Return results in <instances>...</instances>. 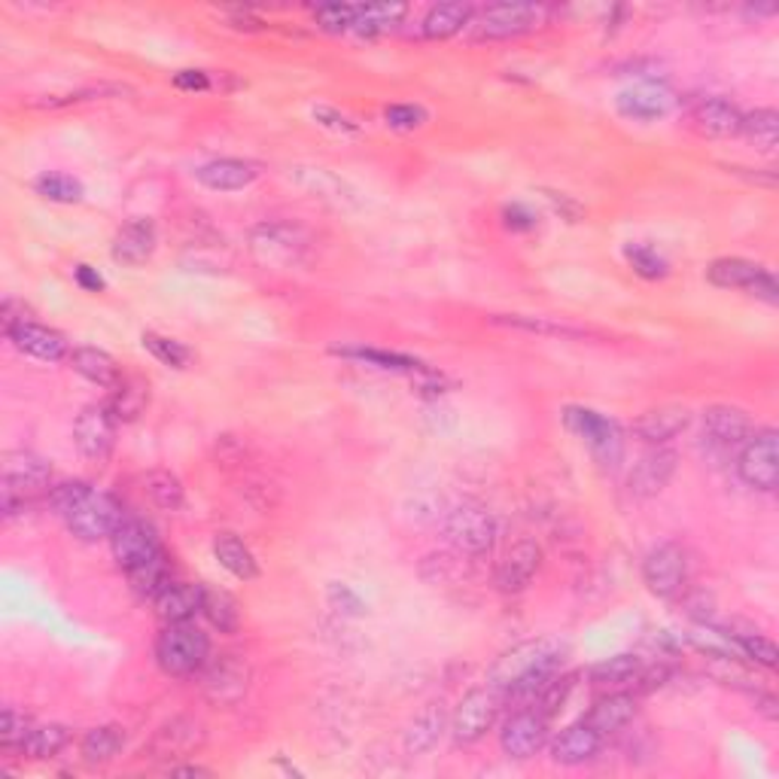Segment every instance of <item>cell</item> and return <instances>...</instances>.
<instances>
[{
  "label": "cell",
  "instance_id": "1",
  "mask_svg": "<svg viewBox=\"0 0 779 779\" xmlns=\"http://www.w3.org/2000/svg\"><path fill=\"white\" fill-rule=\"evenodd\" d=\"M564 661H567V646L560 639H527L496 658L487 673V685L503 697L524 700L530 707L539 692L545 688V682L560 673Z\"/></svg>",
  "mask_w": 779,
  "mask_h": 779
},
{
  "label": "cell",
  "instance_id": "2",
  "mask_svg": "<svg viewBox=\"0 0 779 779\" xmlns=\"http://www.w3.org/2000/svg\"><path fill=\"white\" fill-rule=\"evenodd\" d=\"M49 506L80 542H101L122 524V506L88 482H58L49 491Z\"/></svg>",
  "mask_w": 779,
  "mask_h": 779
},
{
  "label": "cell",
  "instance_id": "3",
  "mask_svg": "<svg viewBox=\"0 0 779 779\" xmlns=\"http://www.w3.org/2000/svg\"><path fill=\"white\" fill-rule=\"evenodd\" d=\"M52 467L34 451H13L3 460V475H0V511L10 521L25 511L52 491Z\"/></svg>",
  "mask_w": 779,
  "mask_h": 779
},
{
  "label": "cell",
  "instance_id": "4",
  "mask_svg": "<svg viewBox=\"0 0 779 779\" xmlns=\"http://www.w3.org/2000/svg\"><path fill=\"white\" fill-rule=\"evenodd\" d=\"M441 530L453 548L467 557H484L494 552L499 524H496L494 511L487 509L479 499H460L451 509L445 511Z\"/></svg>",
  "mask_w": 779,
  "mask_h": 779
},
{
  "label": "cell",
  "instance_id": "5",
  "mask_svg": "<svg viewBox=\"0 0 779 779\" xmlns=\"http://www.w3.org/2000/svg\"><path fill=\"white\" fill-rule=\"evenodd\" d=\"M156 661L168 676L177 680L199 676L201 666L211 661V639L192 622L165 624V630L156 639Z\"/></svg>",
  "mask_w": 779,
  "mask_h": 779
},
{
  "label": "cell",
  "instance_id": "6",
  "mask_svg": "<svg viewBox=\"0 0 779 779\" xmlns=\"http://www.w3.org/2000/svg\"><path fill=\"white\" fill-rule=\"evenodd\" d=\"M564 424H567L573 436H579L585 441V448L591 451L597 467L606 469V472L622 467L624 433L618 421H612V417L594 409H585V405H567L564 409Z\"/></svg>",
  "mask_w": 779,
  "mask_h": 779
},
{
  "label": "cell",
  "instance_id": "7",
  "mask_svg": "<svg viewBox=\"0 0 779 779\" xmlns=\"http://www.w3.org/2000/svg\"><path fill=\"white\" fill-rule=\"evenodd\" d=\"M305 250H308V235L296 223L269 220V223H259L250 232V253L259 265L290 269V265L302 262Z\"/></svg>",
  "mask_w": 779,
  "mask_h": 779
},
{
  "label": "cell",
  "instance_id": "8",
  "mask_svg": "<svg viewBox=\"0 0 779 779\" xmlns=\"http://www.w3.org/2000/svg\"><path fill=\"white\" fill-rule=\"evenodd\" d=\"M201 692L216 707H238L253 682V670L241 654H216L201 666Z\"/></svg>",
  "mask_w": 779,
  "mask_h": 779
},
{
  "label": "cell",
  "instance_id": "9",
  "mask_svg": "<svg viewBox=\"0 0 779 779\" xmlns=\"http://www.w3.org/2000/svg\"><path fill=\"white\" fill-rule=\"evenodd\" d=\"M740 482L755 491H777L779 484V433L774 426L755 429L740 445L737 453Z\"/></svg>",
  "mask_w": 779,
  "mask_h": 779
},
{
  "label": "cell",
  "instance_id": "10",
  "mask_svg": "<svg viewBox=\"0 0 779 779\" xmlns=\"http://www.w3.org/2000/svg\"><path fill=\"white\" fill-rule=\"evenodd\" d=\"M642 581L654 597L673 600L688 585V554L680 542H661L642 560Z\"/></svg>",
  "mask_w": 779,
  "mask_h": 779
},
{
  "label": "cell",
  "instance_id": "11",
  "mask_svg": "<svg viewBox=\"0 0 779 779\" xmlns=\"http://www.w3.org/2000/svg\"><path fill=\"white\" fill-rule=\"evenodd\" d=\"M506 697L499 695L496 688L484 685V688H472L451 716V734L457 743L463 746H472L491 731L496 724V716H499V707H503Z\"/></svg>",
  "mask_w": 779,
  "mask_h": 779
},
{
  "label": "cell",
  "instance_id": "12",
  "mask_svg": "<svg viewBox=\"0 0 779 779\" xmlns=\"http://www.w3.org/2000/svg\"><path fill=\"white\" fill-rule=\"evenodd\" d=\"M204 740H208V731L199 719L174 716L168 722L158 724L156 734L143 746V755L153 758V762H177V758L196 755L204 746Z\"/></svg>",
  "mask_w": 779,
  "mask_h": 779
},
{
  "label": "cell",
  "instance_id": "13",
  "mask_svg": "<svg viewBox=\"0 0 779 779\" xmlns=\"http://www.w3.org/2000/svg\"><path fill=\"white\" fill-rule=\"evenodd\" d=\"M542 10L533 3H494L484 7L475 19V37L479 40H511L536 28Z\"/></svg>",
  "mask_w": 779,
  "mask_h": 779
},
{
  "label": "cell",
  "instance_id": "14",
  "mask_svg": "<svg viewBox=\"0 0 779 779\" xmlns=\"http://www.w3.org/2000/svg\"><path fill=\"white\" fill-rule=\"evenodd\" d=\"M116 421L107 405H85L73 421V445L85 460H107L116 445Z\"/></svg>",
  "mask_w": 779,
  "mask_h": 779
},
{
  "label": "cell",
  "instance_id": "15",
  "mask_svg": "<svg viewBox=\"0 0 779 779\" xmlns=\"http://www.w3.org/2000/svg\"><path fill=\"white\" fill-rule=\"evenodd\" d=\"M545 740H548V719L533 707L511 712L503 724V731H499V746L515 762L533 758L545 746Z\"/></svg>",
  "mask_w": 779,
  "mask_h": 779
},
{
  "label": "cell",
  "instance_id": "16",
  "mask_svg": "<svg viewBox=\"0 0 779 779\" xmlns=\"http://www.w3.org/2000/svg\"><path fill=\"white\" fill-rule=\"evenodd\" d=\"M673 107H676V92L666 83H654V80H642V83L637 85H627L624 92H618V98H615V110H618L624 119H634V122L664 119Z\"/></svg>",
  "mask_w": 779,
  "mask_h": 779
},
{
  "label": "cell",
  "instance_id": "17",
  "mask_svg": "<svg viewBox=\"0 0 779 779\" xmlns=\"http://www.w3.org/2000/svg\"><path fill=\"white\" fill-rule=\"evenodd\" d=\"M110 552L114 560L119 564V569H134L146 564L150 557H156L162 552L158 536L153 527L141 521V518H122V524L116 527L114 536H110Z\"/></svg>",
  "mask_w": 779,
  "mask_h": 779
},
{
  "label": "cell",
  "instance_id": "18",
  "mask_svg": "<svg viewBox=\"0 0 779 779\" xmlns=\"http://www.w3.org/2000/svg\"><path fill=\"white\" fill-rule=\"evenodd\" d=\"M700 426H704V439L712 448L719 451H731V448H740L743 441L750 439L755 433V424L752 417L737 405H709L700 414Z\"/></svg>",
  "mask_w": 779,
  "mask_h": 779
},
{
  "label": "cell",
  "instance_id": "19",
  "mask_svg": "<svg viewBox=\"0 0 779 779\" xmlns=\"http://www.w3.org/2000/svg\"><path fill=\"white\" fill-rule=\"evenodd\" d=\"M676 463H680L676 451H670L664 445H652V448L634 463V469H630L627 491L637 496V499L658 496L666 484H670V479L676 475Z\"/></svg>",
  "mask_w": 779,
  "mask_h": 779
},
{
  "label": "cell",
  "instance_id": "20",
  "mask_svg": "<svg viewBox=\"0 0 779 779\" xmlns=\"http://www.w3.org/2000/svg\"><path fill=\"white\" fill-rule=\"evenodd\" d=\"M539 567H542V548H539V542L521 539V542H515L509 552L503 554V560L496 564V588H499L503 594H518V591H524L527 585L536 579Z\"/></svg>",
  "mask_w": 779,
  "mask_h": 779
},
{
  "label": "cell",
  "instance_id": "21",
  "mask_svg": "<svg viewBox=\"0 0 779 779\" xmlns=\"http://www.w3.org/2000/svg\"><path fill=\"white\" fill-rule=\"evenodd\" d=\"M7 339L13 341V347L19 354L31 356V359H40V363H61V359H71V344L68 339L56 332V329L43 327V323H22L15 327Z\"/></svg>",
  "mask_w": 779,
  "mask_h": 779
},
{
  "label": "cell",
  "instance_id": "22",
  "mask_svg": "<svg viewBox=\"0 0 779 779\" xmlns=\"http://www.w3.org/2000/svg\"><path fill=\"white\" fill-rule=\"evenodd\" d=\"M692 126L707 138H737L743 126V110L722 95H709L692 104Z\"/></svg>",
  "mask_w": 779,
  "mask_h": 779
},
{
  "label": "cell",
  "instance_id": "23",
  "mask_svg": "<svg viewBox=\"0 0 779 779\" xmlns=\"http://www.w3.org/2000/svg\"><path fill=\"white\" fill-rule=\"evenodd\" d=\"M688 424H692V411L685 405H658V409L642 411L630 424V433L646 445H666L670 439H676L682 429H688Z\"/></svg>",
  "mask_w": 779,
  "mask_h": 779
},
{
  "label": "cell",
  "instance_id": "24",
  "mask_svg": "<svg viewBox=\"0 0 779 779\" xmlns=\"http://www.w3.org/2000/svg\"><path fill=\"white\" fill-rule=\"evenodd\" d=\"M262 168L250 158H213L196 168V180L213 192H238L259 180Z\"/></svg>",
  "mask_w": 779,
  "mask_h": 779
},
{
  "label": "cell",
  "instance_id": "25",
  "mask_svg": "<svg viewBox=\"0 0 779 779\" xmlns=\"http://www.w3.org/2000/svg\"><path fill=\"white\" fill-rule=\"evenodd\" d=\"M110 253L119 265H128V269L146 265L156 253V226L150 220H131L114 235Z\"/></svg>",
  "mask_w": 779,
  "mask_h": 779
},
{
  "label": "cell",
  "instance_id": "26",
  "mask_svg": "<svg viewBox=\"0 0 779 779\" xmlns=\"http://www.w3.org/2000/svg\"><path fill=\"white\" fill-rule=\"evenodd\" d=\"M603 743H606V737L597 734L594 728L581 719V722L569 724L557 734V740L552 743V758L564 767H579L585 762H591L597 752L603 750Z\"/></svg>",
  "mask_w": 779,
  "mask_h": 779
},
{
  "label": "cell",
  "instance_id": "27",
  "mask_svg": "<svg viewBox=\"0 0 779 779\" xmlns=\"http://www.w3.org/2000/svg\"><path fill=\"white\" fill-rule=\"evenodd\" d=\"M637 716V695L634 692H610V695L597 697V704L588 709L585 722L594 728L597 734L610 740L612 734H618L622 728L634 722Z\"/></svg>",
  "mask_w": 779,
  "mask_h": 779
},
{
  "label": "cell",
  "instance_id": "28",
  "mask_svg": "<svg viewBox=\"0 0 779 779\" xmlns=\"http://www.w3.org/2000/svg\"><path fill=\"white\" fill-rule=\"evenodd\" d=\"M448 724H451L448 709L441 707V704H429L424 712H417V716L411 719L405 734H402V750H405V755H426L429 750H436L439 740L445 737V731H448Z\"/></svg>",
  "mask_w": 779,
  "mask_h": 779
},
{
  "label": "cell",
  "instance_id": "29",
  "mask_svg": "<svg viewBox=\"0 0 779 779\" xmlns=\"http://www.w3.org/2000/svg\"><path fill=\"white\" fill-rule=\"evenodd\" d=\"M201 600H204V588L201 585L170 581L168 588L153 600V606H156V615L162 624H184L199 615Z\"/></svg>",
  "mask_w": 779,
  "mask_h": 779
},
{
  "label": "cell",
  "instance_id": "30",
  "mask_svg": "<svg viewBox=\"0 0 779 779\" xmlns=\"http://www.w3.org/2000/svg\"><path fill=\"white\" fill-rule=\"evenodd\" d=\"M765 271L767 269H762L758 262L740 259V256H724V259L709 262L707 281L712 286H722V290H743V293H750Z\"/></svg>",
  "mask_w": 779,
  "mask_h": 779
},
{
  "label": "cell",
  "instance_id": "31",
  "mask_svg": "<svg viewBox=\"0 0 779 779\" xmlns=\"http://www.w3.org/2000/svg\"><path fill=\"white\" fill-rule=\"evenodd\" d=\"M213 557L235 579L253 581L259 576V564H256L253 552L235 533H216V539H213Z\"/></svg>",
  "mask_w": 779,
  "mask_h": 779
},
{
  "label": "cell",
  "instance_id": "32",
  "mask_svg": "<svg viewBox=\"0 0 779 779\" xmlns=\"http://www.w3.org/2000/svg\"><path fill=\"white\" fill-rule=\"evenodd\" d=\"M71 366L73 371L83 375L85 381L107 387V390H114L116 383L122 381L119 363L107 351H98V347H76L71 354Z\"/></svg>",
  "mask_w": 779,
  "mask_h": 779
},
{
  "label": "cell",
  "instance_id": "33",
  "mask_svg": "<svg viewBox=\"0 0 779 779\" xmlns=\"http://www.w3.org/2000/svg\"><path fill=\"white\" fill-rule=\"evenodd\" d=\"M146 405H150V383L138 378V375L122 378V381L116 383L114 393H110V402H107V409H110V414H114L119 424L138 421Z\"/></svg>",
  "mask_w": 779,
  "mask_h": 779
},
{
  "label": "cell",
  "instance_id": "34",
  "mask_svg": "<svg viewBox=\"0 0 779 779\" xmlns=\"http://www.w3.org/2000/svg\"><path fill=\"white\" fill-rule=\"evenodd\" d=\"M472 19V7L469 3H439L424 15L421 22V37L424 40H448L453 34L467 28Z\"/></svg>",
  "mask_w": 779,
  "mask_h": 779
},
{
  "label": "cell",
  "instance_id": "35",
  "mask_svg": "<svg viewBox=\"0 0 779 779\" xmlns=\"http://www.w3.org/2000/svg\"><path fill=\"white\" fill-rule=\"evenodd\" d=\"M126 746V728L119 724H98L92 731H85L83 743H80V755H83L85 765L98 767L114 762L116 755Z\"/></svg>",
  "mask_w": 779,
  "mask_h": 779
},
{
  "label": "cell",
  "instance_id": "36",
  "mask_svg": "<svg viewBox=\"0 0 779 779\" xmlns=\"http://www.w3.org/2000/svg\"><path fill=\"white\" fill-rule=\"evenodd\" d=\"M642 666H646V661L639 658V654H612V658H606V661H600V664L591 666V682H594L597 688H624V685H634L637 682V676L642 673Z\"/></svg>",
  "mask_w": 779,
  "mask_h": 779
},
{
  "label": "cell",
  "instance_id": "37",
  "mask_svg": "<svg viewBox=\"0 0 779 779\" xmlns=\"http://www.w3.org/2000/svg\"><path fill=\"white\" fill-rule=\"evenodd\" d=\"M409 15L405 3H369V7H356L354 31L359 37H375V34H387L402 25V19Z\"/></svg>",
  "mask_w": 779,
  "mask_h": 779
},
{
  "label": "cell",
  "instance_id": "38",
  "mask_svg": "<svg viewBox=\"0 0 779 779\" xmlns=\"http://www.w3.org/2000/svg\"><path fill=\"white\" fill-rule=\"evenodd\" d=\"M126 576H128V585H131V591L141 597V600H156V597L170 585L168 554L158 552L156 557H150V560L141 564V567L128 569Z\"/></svg>",
  "mask_w": 779,
  "mask_h": 779
},
{
  "label": "cell",
  "instance_id": "39",
  "mask_svg": "<svg viewBox=\"0 0 779 779\" xmlns=\"http://www.w3.org/2000/svg\"><path fill=\"white\" fill-rule=\"evenodd\" d=\"M143 494L150 496V503L162 511H180L186 506L184 482L168 469H150L143 475Z\"/></svg>",
  "mask_w": 779,
  "mask_h": 779
},
{
  "label": "cell",
  "instance_id": "40",
  "mask_svg": "<svg viewBox=\"0 0 779 779\" xmlns=\"http://www.w3.org/2000/svg\"><path fill=\"white\" fill-rule=\"evenodd\" d=\"M344 359H354V363H366L371 369L381 371H405V375H417V371L429 369L421 359H414L409 354H393V351H378V347H339L335 351Z\"/></svg>",
  "mask_w": 779,
  "mask_h": 779
},
{
  "label": "cell",
  "instance_id": "41",
  "mask_svg": "<svg viewBox=\"0 0 779 779\" xmlns=\"http://www.w3.org/2000/svg\"><path fill=\"white\" fill-rule=\"evenodd\" d=\"M201 615L208 618L211 627H216L220 634H235L241 627V610L238 600L228 591H216V588H204V600H201Z\"/></svg>",
  "mask_w": 779,
  "mask_h": 779
},
{
  "label": "cell",
  "instance_id": "42",
  "mask_svg": "<svg viewBox=\"0 0 779 779\" xmlns=\"http://www.w3.org/2000/svg\"><path fill=\"white\" fill-rule=\"evenodd\" d=\"M68 743H71V728H64V724L58 722L34 724V731H31L22 755H28L34 762H49V758L61 755Z\"/></svg>",
  "mask_w": 779,
  "mask_h": 779
},
{
  "label": "cell",
  "instance_id": "43",
  "mask_svg": "<svg viewBox=\"0 0 779 779\" xmlns=\"http://www.w3.org/2000/svg\"><path fill=\"white\" fill-rule=\"evenodd\" d=\"M494 327L524 329V332H536V335H554V339H585V329L567 327V323H554L548 317H527V314H494L491 317Z\"/></svg>",
  "mask_w": 779,
  "mask_h": 779
},
{
  "label": "cell",
  "instance_id": "44",
  "mask_svg": "<svg viewBox=\"0 0 779 779\" xmlns=\"http://www.w3.org/2000/svg\"><path fill=\"white\" fill-rule=\"evenodd\" d=\"M740 134L746 138L750 143H755V150L762 153H774L779 143V114L777 110H752V114H743V126H740Z\"/></svg>",
  "mask_w": 779,
  "mask_h": 779
},
{
  "label": "cell",
  "instance_id": "45",
  "mask_svg": "<svg viewBox=\"0 0 779 779\" xmlns=\"http://www.w3.org/2000/svg\"><path fill=\"white\" fill-rule=\"evenodd\" d=\"M34 192L46 201H56V204H76L83 201V184L73 180L71 174H61V170H46L34 180Z\"/></svg>",
  "mask_w": 779,
  "mask_h": 779
},
{
  "label": "cell",
  "instance_id": "46",
  "mask_svg": "<svg viewBox=\"0 0 779 779\" xmlns=\"http://www.w3.org/2000/svg\"><path fill=\"white\" fill-rule=\"evenodd\" d=\"M624 259H627V265L642 281H664L666 274H670V262L649 244H627L624 247Z\"/></svg>",
  "mask_w": 779,
  "mask_h": 779
},
{
  "label": "cell",
  "instance_id": "47",
  "mask_svg": "<svg viewBox=\"0 0 779 779\" xmlns=\"http://www.w3.org/2000/svg\"><path fill=\"white\" fill-rule=\"evenodd\" d=\"M143 347L168 369H189V363H192V351L186 347L184 341L158 335V332H143Z\"/></svg>",
  "mask_w": 779,
  "mask_h": 779
},
{
  "label": "cell",
  "instance_id": "48",
  "mask_svg": "<svg viewBox=\"0 0 779 779\" xmlns=\"http://www.w3.org/2000/svg\"><path fill=\"white\" fill-rule=\"evenodd\" d=\"M31 731H34V722H31L25 712H19V709L13 707L3 709V716H0V746H3V752L22 755Z\"/></svg>",
  "mask_w": 779,
  "mask_h": 779
},
{
  "label": "cell",
  "instance_id": "49",
  "mask_svg": "<svg viewBox=\"0 0 779 779\" xmlns=\"http://www.w3.org/2000/svg\"><path fill=\"white\" fill-rule=\"evenodd\" d=\"M734 649H737L740 658H746V661H752V664L765 666V670H774L779 661V652L777 646L770 642L767 637H762V634H734Z\"/></svg>",
  "mask_w": 779,
  "mask_h": 779
},
{
  "label": "cell",
  "instance_id": "50",
  "mask_svg": "<svg viewBox=\"0 0 779 779\" xmlns=\"http://www.w3.org/2000/svg\"><path fill=\"white\" fill-rule=\"evenodd\" d=\"M314 19H317L320 31H327V34H347V31H354L356 7H351V3H327V7H320L314 13Z\"/></svg>",
  "mask_w": 779,
  "mask_h": 779
},
{
  "label": "cell",
  "instance_id": "51",
  "mask_svg": "<svg viewBox=\"0 0 779 779\" xmlns=\"http://www.w3.org/2000/svg\"><path fill=\"white\" fill-rule=\"evenodd\" d=\"M426 119H429V114L421 104H390L383 110V122L393 131H414V128L424 126Z\"/></svg>",
  "mask_w": 779,
  "mask_h": 779
},
{
  "label": "cell",
  "instance_id": "52",
  "mask_svg": "<svg viewBox=\"0 0 779 779\" xmlns=\"http://www.w3.org/2000/svg\"><path fill=\"white\" fill-rule=\"evenodd\" d=\"M327 600H329V606H332V610L341 612V615H351V618H363V615L369 612V606L363 603V597L356 594L354 588L341 585V581L329 585Z\"/></svg>",
  "mask_w": 779,
  "mask_h": 779
},
{
  "label": "cell",
  "instance_id": "53",
  "mask_svg": "<svg viewBox=\"0 0 779 779\" xmlns=\"http://www.w3.org/2000/svg\"><path fill=\"white\" fill-rule=\"evenodd\" d=\"M503 223L511 232H530V228H536L539 216L527 204H506L503 208Z\"/></svg>",
  "mask_w": 779,
  "mask_h": 779
},
{
  "label": "cell",
  "instance_id": "54",
  "mask_svg": "<svg viewBox=\"0 0 779 779\" xmlns=\"http://www.w3.org/2000/svg\"><path fill=\"white\" fill-rule=\"evenodd\" d=\"M28 320L31 311L25 308V302L7 298V302L0 305V329H3V335H10L15 327H22V323H28Z\"/></svg>",
  "mask_w": 779,
  "mask_h": 779
},
{
  "label": "cell",
  "instance_id": "55",
  "mask_svg": "<svg viewBox=\"0 0 779 779\" xmlns=\"http://www.w3.org/2000/svg\"><path fill=\"white\" fill-rule=\"evenodd\" d=\"M314 119L323 128L341 131V134H356V131H359V126H356L351 116L339 114V110H332V107H314Z\"/></svg>",
  "mask_w": 779,
  "mask_h": 779
},
{
  "label": "cell",
  "instance_id": "56",
  "mask_svg": "<svg viewBox=\"0 0 779 779\" xmlns=\"http://www.w3.org/2000/svg\"><path fill=\"white\" fill-rule=\"evenodd\" d=\"M174 85L184 92H208L213 88V80L208 71H180L174 73Z\"/></svg>",
  "mask_w": 779,
  "mask_h": 779
},
{
  "label": "cell",
  "instance_id": "57",
  "mask_svg": "<svg viewBox=\"0 0 779 779\" xmlns=\"http://www.w3.org/2000/svg\"><path fill=\"white\" fill-rule=\"evenodd\" d=\"M73 281H76V286L85 290V293H104V286H107V281L101 278L98 269H92V265H76V269H73Z\"/></svg>",
  "mask_w": 779,
  "mask_h": 779
},
{
  "label": "cell",
  "instance_id": "58",
  "mask_svg": "<svg viewBox=\"0 0 779 779\" xmlns=\"http://www.w3.org/2000/svg\"><path fill=\"white\" fill-rule=\"evenodd\" d=\"M750 296L762 298V302H767V305H779V284L777 278L770 274V271H765L758 281H755V286L750 290Z\"/></svg>",
  "mask_w": 779,
  "mask_h": 779
},
{
  "label": "cell",
  "instance_id": "59",
  "mask_svg": "<svg viewBox=\"0 0 779 779\" xmlns=\"http://www.w3.org/2000/svg\"><path fill=\"white\" fill-rule=\"evenodd\" d=\"M545 199L552 201L554 211L560 213L564 220H569V223H576V220H579V216H581V208H579V204H576V201L569 199V196H564V192H545Z\"/></svg>",
  "mask_w": 779,
  "mask_h": 779
},
{
  "label": "cell",
  "instance_id": "60",
  "mask_svg": "<svg viewBox=\"0 0 779 779\" xmlns=\"http://www.w3.org/2000/svg\"><path fill=\"white\" fill-rule=\"evenodd\" d=\"M232 28H262V19H256L250 10H228Z\"/></svg>",
  "mask_w": 779,
  "mask_h": 779
},
{
  "label": "cell",
  "instance_id": "61",
  "mask_svg": "<svg viewBox=\"0 0 779 779\" xmlns=\"http://www.w3.org/2000/svg\"><path fill=\"white\" fill-rule=\"evenodd\" d=\"M170 774H177V777H211V770H204V767H170Z\"/></svg>",
  "mask_w": 779,
  "mask_h": 779
},
{
  "label": "cell",
  "instance_id": "62",
  "mask_svg": "<svg viewBox=\"0 0 779 779\" xmlns=\"http://www.w3.org/2000/svg\"><path fill=\"white\" fill-rule=\"evenodd\" d=\"M746 13L750 15H774L777 13V7H750Z\"/></svg>",
  "mask_w": 779,
  "mask_h": 779
}]
</instances>
